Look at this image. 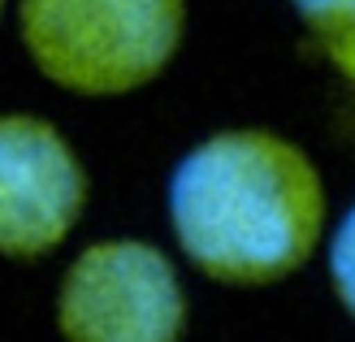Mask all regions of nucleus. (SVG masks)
<instances>
[{
  "instance_id": "nucleus-2",
  "label": "nucleus",
  "mask_w": 355,
  "mask_h": 342,
  "mask_svg": "<svg viewBox=\"0 0 355 342\" xmlns=\"http://www.w3.org/2000/svg\"><path fill=\"white\" fill-rule=\"evenodd\" d=\"M31 65L74 96H130L187 40V0H17Z\"/></svg>"
},
{
  "instance_id": "nucleus-6",
  "label": "nucleus",
  "mask_w": 355,
  "mask_h": 342,
  "mask_svg": "<svg viewBox=\"0 0 355 342\" xmlns=\"http://www.w3.org/2000/svg\"><path fill=\"white\" fill-rule=\"evenodd\" d=\"M321 256H325L334 299H338V308L355 320V200L338 212V221L329 225V239H325Z\"/></svg>"
},
{
  "instance_id": "nucleus-5",
  "label": "nucleus",
  "mask_w": 355,
  "mask_h": 342,
  "mask_svg": "<svg viewBox=\"0 0 355 342\" xmlns=\"http://www.w3.org/2000/svg\"><path fill=\"white\" fill-rule=\"evenodd\" d=\"M316 57L338 83H355V0H286Z\"/></svg>"
},
{
  "instance_id": "nucleus-7",
  "label": "nucleus",
  "mask_w": 355,
  "mask_h": 342,
  "mask_svg": "<svg viewBox=\"0 0 355 342\" xmlns=\"http://www.w3.org/2000/svg\"><path fill=\"white\" fill-rule=\"evenodd\" d=\"M347 92H351V113H347V135H351V143H355V83H343Z\"/></svg>"
},
{
  "instance_id": "nucleus-3",
  "label": "nucleus",
  "mask_w": 355,
  "mask_h": 342,
  "mask_svg": "<svg viewBox=\"0 0 355 342\" xmlns=\"http://www.w3.org/2000/svg\"><path fill=\"white\" fill-rule=\"evenodd\" d=\"M187 286L148 239H96L69 260L57 291L61 342H182Z\"/></svg>"
},
{
  "instance_id": "nucleus-1",
  "label": "nucleus",
  "mask_w": 355,
  "mask_h": 342,
  "mask_svg": "<svg viewBox=\"0 0 355 342\" xmlns=\"http://www.w3.org/2000/svg\"><path fill=\"white\" fill-rule=\"evenodd\" d=\"M165 208L187 264L234 291L295 277L329 239L321 165L269 126H225L187 148L169 169Z\"/></svg>"
},
{
  "instance_id": "nucleus-8",
  "label": "nucleus",
  "mask_w": 355,
  "mask_h": 342,
  "mask_svg": "<svg viewBox=\"0 0 355 342\" xmlns=\"http://www.w3.org/2000/svg\"><path fill=\"white\" fill-rule=\"evenodd\" d=\"M0 13H5V0H0Z\"/></svg>"
},
{
  "instance_id": "nucleus-4",
  "label": "nucleus",
  "mask_w": 355,
  "mask_h": 342,
  "mask_svg": "<svg viewBox=\"0 0 355 342\" xmlns=\"http://www.w3.org/2000/svg\"><path fill=\"white\" fill-rule=\"evenodd\" d=\"M87 208V169L57 126L35 113H0V256L57 251Z\"/></svg>"
}]
</instances>
